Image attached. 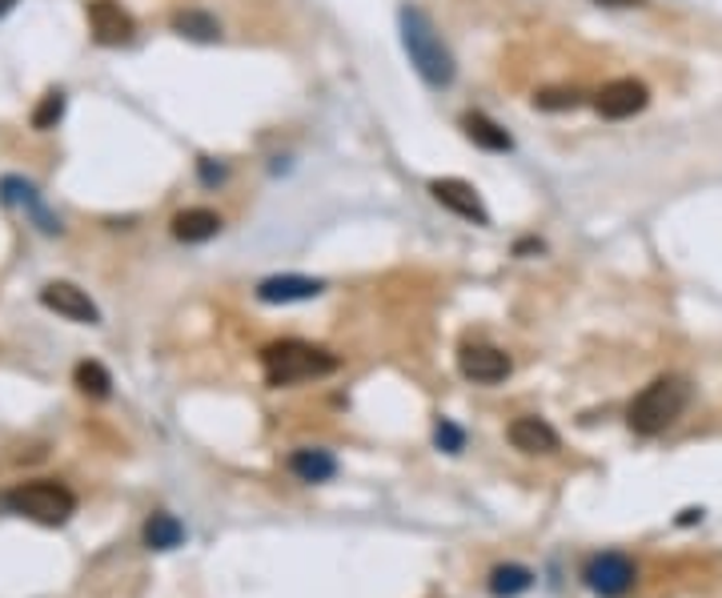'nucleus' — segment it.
Segmentation results:
<instances>
[{
  "label": "nucleus",
  "mask_w": 722,
  "mask_h": 598,
  "mask_svg": "<svg viewBox=\"0 0 722 598\" xmlns=\"http://www.w3.org/2000/svg\"><path fill=\"white\" fill-rule=\"evenodd\" d=\"M397 25H402V49H406L409 65L421 73V80L433 85V89H446V85H454L458 65H454L446 40L438 37V28H433L430 16L421 13V9H409L406 4V9L397 13Z\"/></svg>",
  "instance_id": "obj_1"
},
{
  "label": "nucleus",
  "mask_w": 722,
  "mask_h": 598,
  "mask_svg": "<svg viewBox=\"0 0 722 598\" xmlns=\"http://www.w3.org/2000/svg\"><path fill=\"white\" fill-rule=\"evenodd\" d=\"M262 370H265V382L274 390H281V386H297V382L326 378V373L338 370V358L321 346L286 338V342H269V346L262 349Z\"/></svg>",
  "instance_id": "obj_2"
},
{
  "label": "nucleus",
  "mask_w": 722,
  "mask_h": 598,
  "mask_svg": "<svg viewBox=\"0 0 722 598\" xmlns=\"http://www.w3.org/2000/svg\"><path fill=\"white\" fill-rule=\"evenodd\" d=\"M686 402H691V382L679 378V373H662V378H655V382L631 402L626 425H631L634 434H643V438H655V434H662L667 425H674L683 418Z\"/></svg>",
  "instance_id": "obj_3"
},
{
  "label": "nucleus",
  "mask_w": 722,
  "mask_h": 598,
  "mask_svg": "<svg viewBox=\"0 0 722 598\" xmlns=\"http://www.w3.org/2000/svg\"><path fill=\"white\" fill-rule=\"evenodd\" d=\"M4 506L21 514V519H33L40 526H65L77 510V494L68 491L65 482L56 479H37V482H21L16 491H9Z\"/></svg>",
  "instance_id": "obj_4"
},
{
  "label": "nucleus",
  "mask_w": 722,
  "mask_h": 598,
  "mask_svg": "<svg viewBox=\"0 0 722 598\" xmlns=\"http://www.w3.org/2000/svg\"><path fill=\"white\" fill-rule=\"evenodd\" d=\"M634 578H638L634 562L626 559V555H615V550H606V555H594V559L586 562V567H582V583L591 586L594 595H603V598L631 595Z\"/></svg>",
  "instance_id": "obj_5"
},
{
  "label": "nucleus",
  "mask_w": 722,
  "mask_h": 598,
  "mask_svg": "<svg viewBox=\"0 0 722 598\" xmlns=\"http://www.w3.org/2000/svg\"><path fill=\"white\" fill-rule=\"evenodd\" d=\"M458 370H461V378H470V382H478V386H498V382L510 378L514 361H510V354L498 346L466 342V346L458 349Z\"/></svg>",
  "instance_id": "obj_6"
},
{
  "label": "nucleus",
  "mask_w": 722,
  "mask_h": 598,
  "mask_svg": "<svg viewBox=\"0 0 722 598\" xmlns=\"http://www.w3.org/2000/svg\"><path fill=\"white\" fill-rule=\"evenodd\" d=\"M430 193L442 209H449L454 217H461V221L490 226L486 205H482V198H478V189H473L470 181H461V177H438V181H430Z\"/></svg>",
  "instance_id": "obj_7"
},
{
  "label": "nucleus",
  "mask_w": 722,
  "mask_h": 598,
  "mask_svg": "<svg viewBox=\"0 0 722 598\" xmlns=\"http://www.w3.org/2000/svg\"><path fill=\"white\" fill-rule=\"evenodd\" d=\"M646 105H650V93H646L643 80H634V77L610 80V85H603L598 97H594V109H598L606 120H626L634 117V113H643Z\"/></svg>",
  "instance_id": "obj_8"
},
{
  "label": "nucleus",
  "mask_w": 722,
  "mask_h": 598,
  "mask_svg": "<svg viewBox=\"0 0 722 598\" xmlns=\"http://www.w3.org/2000/svg\"><path fill=\"white\" fill-rule=\"evenodd\" d=\"M40 302L53 309V314L68 318V321H80V326H101V309H97V302H92L80 285H73V281H49V285L40 290Z\"/></svg>",
  "instance_id": "obj_9"
},
{
  "label": "nucleus",
  "mask_w": 722,
  "mask_h": 598,
  "mask_svg": "<svg viewBox=\"0 0 722 598\" xmlns=\"http://www.w3.org/2000/svg\"><path fill=\"white\" fill-rule=\"evenodd\" d=\"M0 198H4V205H16L21 213H28V217L37 221L40 233H61V217L49 213V205L40 201L37 186H28L25 177H4V181H0Z\"/></svg>",
  "instance_id": "obj_10"
},
{
  "label": "nucleus",
  "mask_w": 722,
  "mask_h": 598,
  "mask_svg": "<svg viewBox=\"0 0 722 598\" xmlns=\"http://www.w3.org/2000/svg\"><path fill=\"white\" fill-rule=\"evenodd\" d=\"M89 28L97 44H125L132 37V16L121 9L117 0H92Z\"/></svg>",
  "instance_id": "obj_11"
},
{
  "label": "nucleus",
  "mask_w": 722,
  "mask_h": 598,
  "mask_svg": "<svg viewBox=\"0 0 722 598\" xmlns=\"http://www.w3.org/2000/svg\"><path fill=\"white\" fill-rule=\"evenodd\" d=\"M326 290L317 278H302V273H286V278H265L257 285V297L265 306H289V302H309Z\"/></svg>",
  "instance_id": "obj_12"
},
{
  "label": "nucleus",
  "mask_w": 722,
  "mask_h": 598,
  "mask_svg": "<svg viewBox=\"0 0 722 598\" xmlns=\"http://www.w3.org/2000/svg\"><path fill=\"white\" fill-rule=\"evenodd\" d=\"M510 442L514 450L522 454H554L558 450V434H554V425L546 418H514L510 422Z\"/></svg>",
  "instance_id": "obj_13"
},
{
  "label": "nucleus",
  "mask_w": 722,
  "mask_h": 598,
  "mask_svg": "<svg viewBox=\"0 0 722 598\" xmlns=\"http://www.w3.org/2000/svg\"><path fill=\"white\" fill-rule=\"evenodd\" d=\"M221 233V217L213 209H181L173 217V238L185 241V245H201Z\"/></svg>",
  "instance_id": "obj_14"
},
{
  "label": "nucleus",
  "mask_w": 722,
  "mask_h": 598,
  "mask_svg": "<svg viewBox=\"0 0 722 598\" xmlns=\"http://www.w3.org/2000/svg\"><path fill=\"white\" fill-rule=\"evenodd\" d=\"M461 133L470 137L478 149H486V153H510L514 149L510 133L494 117H486V113H466L461 117Z\"/></svg>",
  "instance_id": "obj_15"
},
{
  "label": "nucleus",
  "mask_w": 722,
  "mask_h": 598,
  "mask_svg": "<svg viewBox=\"0 0 722 598\" xmlns=\"http://www.w3.org/2000/svg\"><path fill=\"white\" fill-rule=\"evenodd\" d=\"M289 470H293L302 482H329L333 474H338V458H333L329 450L305 446V450L289 454Z\"/></svg>",
  "instance_id": "obj_16"
},
{
  "label": "nucleus",
  "mask_w": 722,
  "mask_h": 598,
  "mask_svg": "<svg viewBox=\"0 0 722 598\" xmlns=\"http://www.w3.org/2000/svg\"><path fill=\"white\" fill-rule=\"evenodd\" d=\"M530 586H534V571H525L518 562H506V567H494V571H490V595L494 598L525 595Z\"/></svg>",
  "instance_id": "obj_17"
},
{
  "label": "nucleus",
  "mask_w": 722,
  "mask_h": 598,
  "mask_svg": "<svg viewBox=\"0 0 722 598\" xmlns=\"http://www.w3.org/2000/svg\"><path fill=\"white\" fill-rule=\"evenodd\" d=\"M185 543V526L173 514H165V510H157L153 519L144 522V546L149 550H173V546Z\"/></svg>",
  "instance_id": "obj_18"
},
{
  "label": "nucleus",
  "mask_w": 722,
  "mask_h": 598,
  "mask_svg": "<svg viewBox=\"0 0 722 598\" xmlns=\"http://www.w3.org/2000/svg\"><path fill=\"white\" fill-rule=\"evenodd\" d=\"M173 33H181V37H189V40H217L221 37V25H217L210 13L185 9V13L173 16Z\"/></svg>",
  "instance_id": "obj_19"
},
{
  "label": "nucleus",
  "mask_w": 722,
  "mask_h": 598,
  "mask_svg": "<svg viewBox=\"0 0 722 598\" xmlns=\"http://www.w3.org/2000/svg\"><path fill=\"white\" fill-rule=\"evenodd\" d=\"M73 382L80 386V394H89V398H109V390H113V378L101 361H80L77 370H73Z\"/></svg>",
  "instance_id": "obj_20"
},
{
  "label": "nucleus",
  "mask_w": 722,
  "mask_h": 598,
  "mask_svg": "<svg viewBox=\"0 0 722 598\" xmlns=\"http://www.w3.org/2000/svg\"><path fill=\"white\" fill-rule=\"evenodd\" d=\"M65 117V93L61 89H49V93L40 97V105H37V113H33V129H56V120Z\"/></svg>",
  "instance_id": "obj_21"
},
{
  "label": "nucleus",
  "mask_w": 722,
  "mask_h": 598,
  "mask_svg": "<svg viewBox=\"0 0 722 598\" xmlns=\"http://www.w3.org/2000/svg\"><path fill=\"white\" fill-rule=\"evenodd\" d=\"M578 101H582V97H578L574 89H542V93L534 97V109L562 113V109H578Z\"/></svg>",
  "instance_id": "obj_22"
},
{
  "label": "nucleus",
  "mask_w": 722,
  "mask_h": 598,
  "mask_svg": "<svg viewBox=\"0 0 722 598\" xmlns=\"http://www.w3.org/2000/svg\"><path fill=\"white\" fill-rule=\"evenodd\" d=\"M433 438H438V446L449 454H458L461 446H466V434H461L458 425L449 422V418H438V425H433Z\"/></svg>",
  "instance_id": "obj_23"
},
{
  "label": "nucleus",
  "mask_w": 722,
  "mask_h": 598,
  "mask_svg": "<svg viewBox=\"0 0 722 598\" xmlns=\"http://www.w3.org/2000/svg\"><path fill=\"white\" fill-rule=\"evenodd\" d=\"M201 177H205V181H210V186H213V181H221V177H225V169H221V165L213 169V161L205 157V161H201Z\"/></svg>",
  "instance_id": "obj_24"
},
{
  "label": "nucleus",
  "mask_w": 722,
  "mask_h": 598,
  "mask_svg": "<svg viewBox=\"0 0 722 598\" xmlns=\"http://www.w3.org/2000/svg\"><path fill=\"white\" fill-rule=\"evenodd\" d=\"M598 4H615V9H626V4H643V0H598Z\"/></svg>",
  "instance_id": "obj_25"
},
{
  "label": "nucleus",
  "mask_w": 722,
  "mask_h": 598,
  "mask_svg": "<svg viewBox=\"0 0 722 598\" xmlns=\"http://www.w3.org/2000/svg\"><path fill=\"white\" fill-rule=\"evenodd\" d=\"M13 9H16V0H0V16H4V13H13Z\"/></svg>",
  "instance_id": "obj_26"
}]
</instances>
